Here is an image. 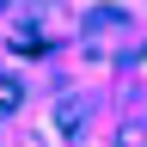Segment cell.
I'll return each instance as SVG.
<instances>
[{
    "label": "cell",
    "mask_w": 147,
    "mask_h": 147,
    "mask_svg": "<svg viewBox=\"0 0 147 147\" xmlns=\"http://www.w3.org/2000/svg\"><path fill=\"white\" fill-rule=\"evenodd\" d=\"M18 104V86H6V80H0V110H12Z\"/></svg>",
    "instance_id": "3957f363"
},
{
    "label": "cell",
    "mask_w": 147,
    "mask_h": 147,
    "mask_svg": "<svg viewBox=\"0 0 147 147\" xmlns=\"http://www.w3.org/2000/svg\"><path fill=\"white\" fill-rule=\"evenodd\" d=\"M141 135H147V129H141V123H129V129H117V147H141Z\"/></svg>",
    "instance_id": "7a4b0ae2"
},
{
    "label": "cell",
    "mask_w": 147,
    "mask_h": 147,
    "mask_svg": "<svg viewBox=\"0 0 147 147\" xmlns=\"http://www.w3.org/2000/svg\"><path fill=\"white\" fill-rule=\"evenodd\" d=\"M80 123H86V98H61V104H55V129H67V135H74Z\"/></svg>",
    "instance_id": "6da1fadb"
}]
</instances>
